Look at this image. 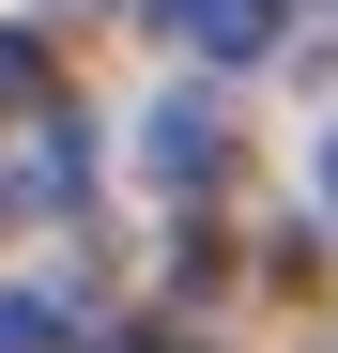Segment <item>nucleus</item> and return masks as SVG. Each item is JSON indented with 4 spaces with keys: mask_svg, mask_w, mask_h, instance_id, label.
I'll list each match as a JSON object with an SVG mask.
<instances>
[{
    "mask_svg": "<svg viewBox=\"0 0 338 353\" xmlns=\"http://www.w3.org/2000/svg\"><path fill=\"white\" fill-rule=\"evenodd\" d=\"M139 169H154V185H215V169H231V108H215V92H169L139 123Z\"/></svg>",
    "mask_w": 338,
    "mask_h": 353,
    "instance_id": "f257e3e1",
    "label": "nucleus"
},
{
    "mask_svg": "<svg viewBox=\"0 0 338 353\" xmlns=\"http://www.w3.org/2000/svg\"><path fill=\"white\" fill-rule=\"evenodd\" d=\"M154 16L185 31L200 62H261V46H277V0H154Z\"/></svg>",
    "mask_w": 338,
    "mask_h": 353,
    "instance_id": "f03ea898",
    "label": "nucleus"
},
{
    "mask_svg": "<svg viewBox=\"0 0 338 353\" xmlns=\"http://www.w3.org/2000/svg\"><path fill=\"white\" fill-rule=\"evenodd\" d=\"M31 92H46V46H31V31H0V108H31Z\"/></svg>",
    "mask_w": 338,
    "mask_h": 353,
    "instance_id": "7ed1b4c3",
    "label": "nucleus"
},
{
    "mask_svg": "<svg viewBox=\"0 0 338 353\" xmlns=\"http://www.w3.org/2000/svg\"><path fill=\"white\" fill-rule=\"evenodd\" d=\"M0 353H46V292H0Z\"/></svg>",
    "mask_w": 338,
    "mask_h": 353,
    "instance_id": "20e7f679",
    "label": "nucleus"
},
{
    "mask_svg": "<svg viewBox=\"0 0 338 353\" xmlns=\"http://www.w3.org/2000/svg\"><path fill=\"white\" fill-rule=\"evenodd\" d=\"M308 200H338V139H323V154H308Z\"/></svg>",
    "mask_w": 338,
    "mask_h": 353,
    "instance_id": "39448f33",
    "label": "nucleus"
}]
</instances>
